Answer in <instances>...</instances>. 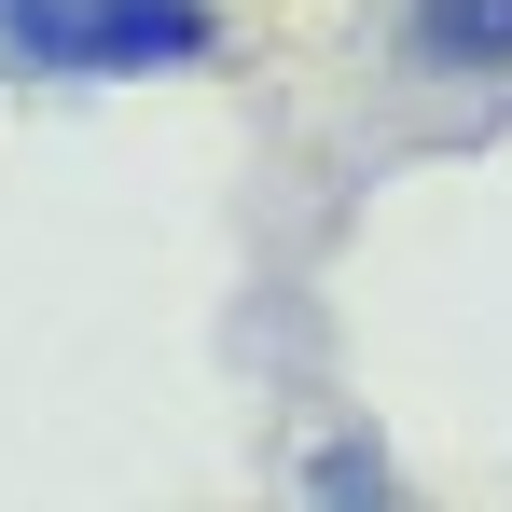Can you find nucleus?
Returning <instances> with one entry per match:
<instances>
[{
  "label": "nucleus",
  "mask_w": 512,
  "mask_h": 512,
  "mask_svg": "<svg viewBox=\"0 0 512 512\" xmlns=\"http://www.w3.org/2000/svg\"><path fill=\"white\" fill-rule=\"evenodd\" d=\"M222 56V0H0V70L28 84H139Z\"/></svg>",
  "instance_id": "1"
},
{
  "label": "nucleus",
  "mask_w": 512,
  "mask_h": 512,
  "mask_svg": "<svg viewBox=\"0 0 512 512\" xmlns=\"http://www.w3.org/2000/svg\"><path fill=\"white\" fill-rule=\"evenodd\" d=\"M388 42L429 84H512V0H402Z\"/></svg>",
  "instance_id": "2"
},
{
  "label": "nucleus",
  "mask_w": 512,
  "mask_h": 512,
  "mask_svg": "<svg viewBox=\"0 0 512 512\" xmlns=\"http://www.w3.org/2000/svg\"><path fill=\"white\" fill-rule=\"evenodd\" d=\"M291 512H402V471L374 457V429H333V443L305 457V499Z\"/></svg>",
  "instance_id": "3"
}]
</instances>
